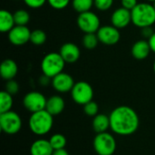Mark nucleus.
<instances>
[{"label":"nucleus","mask_w":155,"mask_h":155,"mask_svg":"<svg viewBox=\"0 0 155 155\" xmlns=\"http://www.w3.org/2000/svg\"><path fill=\"white\" fill-rule=\"evenodd\" d=\"M111 23L118 29H124L132 23L131 11L121 6L116 8L111 15Z\"/></svg>","instance_id":"nucleus-13"},{"label":"nucleus","mask_w":155,"mask_h":155,"mask_svg":"<svg viewBox=\"0 0 155 155\" xmlns=\"http://www.w3.org/2000/svg\"><path fill=\"white\" fill-rule=\"evenodd\" d=\"M114 5V0H94V7L99 11H107Z\"/></svg>","instance_id":"nucleus-28"},{"label":"nucleus","mask_w":155,"mask_h":155,"mask_svg":"<svg viewBox=\"0 0 155 155\" xmlns=\"http://www.w3.org/2000/svg\"><path fill=\"white\" fill-rule=\"evenodd\" d=\"M39 83H40L42 85L46 86V85H48L50 83H52V78H50V77H48V76L43 74V75L40 77V79H39Z\"/></svg>","instance_id":"nucleus-34"},{"label":"nucleus","mask_w":155,"mask_h":155,"mask_svg":"<svg viewBox=\"0 0 155 155\" xmlns=\"http://www.w3.org/2000/svg\"><path fill=\"white\" fill-rule=\"evenodd\" d=\"M75 82L73 76L67 73L62 72L59 74L52 78V86L53 88L60 94H65L72 91Z\"/></svg>","instance_id":"nucleus-12"},{"label":"nucleus","mask_w":155,"mask_h":155,"mask_svg":"<svg viewBox=\"0 0 155 155\" xmlns=\"http://www.w3.org/2000/svg\"><path fill=\"white\" fill-rule=\"evenodd\" d=\"M17 73H18V66L17 64L13 59L7 58L2 62L0 66V74L4 80L8 81V80L15 79Z\"/></svg>","instance_id":"nucleus-18"},{"label":"nucleus","mask_w":155,"mask_h":155,"mask_svg":"<svg viewBox=\"0 0 155 155\" xmlns=\"http://www.w3.org/2000/svg\"><path fill=\"white\" fill-rule=\"evenodd\" d=\"M92 126L96 134L105 133L110 129V118L109 115L104 114H98L95 115L92 122Z\"/></svg>","instance_id":"nucleus-19"},{"label":"nucleus","mask_w":155,"mask_h":155,"mask_svg":"<svg viewBox=\"0 0 155 155\" xmlns=\"http://www.w3.org/2000/svg\"><path fill=\"white\" fill-rule=\"evenodd\" d=\"M100 43L99 38L96 35V33H89V34H84L82 39V44L85 49L92 50L94 49L98 44Z\"/></svg>","instance_id":"nucleus-23"},{"label":"nucleus","mask_w":155,"mask_h":155,"mask_svg":"<svg viewBox=\"0 0 155 155\" xmlns=\"http://www.w3.org/2000/svg\"><path fill=\"white\" fill-rule=\"evenodd\" d=\"M46 34L41 30V29H35L31 31V37H30V42L36 46L43 45L46 42Z\"/></svg>","instance_id":"nucleus-25"},{"label":"nucleus","mask_w":155,"mask_h":155,"mask_svg":"<svg viewBox=\"0 0 155 155\" xmlns=\"http://www.w3.org/2000/svg\"><path fill=\"white\" fill-rule=\"evenodd\" d=\"M9 42L15 46H21L30 42L31 31L27 25H15L7 33Z\"/></svg>","instance_id":"nucleus-11"},{"label":"nucleus","mask_w":155,"mask_h":155,"mask_svg":"<svg viewBox=\"0 0 155 155\" xmlns=\"http://www.w3.org/2000/svg\"><path fill=\"white\" fill-rule=\"evenodd\" d=\"M65 62L61 54L56 52H51L45 54L41 61V71L43 74L53 78L60 73L64 72Z\"/></svg>","instance_id":"nucleus-4"},{"label":"nucleus","mask_w":155,"mask_h":155,"mask_svg":"<svg viewBox=\"0 0 155 155\" xmlns=\"http://www.w3.org/2000/svg\"><path fill=\"white\" fill-rule=\"evenodd\" d=\"M153 33L154 31H153V26H146V27L141 28V35L146 40H148L153 35Z\"/></svg>","instance_id":"nucleus-33"},{"label":"nucleus","mask_w":155,"mask_h":155,"mask_svg":"<svg viewBox=\"0 0 155 155\" xmlns=\"http://www.w3.org/2000/svg\"><path fill=\"white\" fill-rule=\"evenodd\" d=\"M100 43L104 45H114L121 38V34L118 28L113 25H102L96 33Z\"/></svg>","instance_id":"nucleus-10"},{"label":"nucleus","mask_w":155,"mask_h":155,"mask_svg":"<svg viewBox=\"0 0 155 155\" xmlns=\"http://www.w3.org/2000/svg\"><path fill=\"white\" fill-rule=\"evenodd\" d=\"M22 119L20 115L15 111H8L0 114V129L8 135H14L19 133L22 128Z\"/></svg>","instance_id":"nucleus-6"},{"label":"nucleus","mask_w":155,"mask_h":155,"mask_svg":"<svg viewBox=\"0 0 155 155\" xmlns=\"http://www.w3.org/2000/svg\"><path fill=\"white\" fill-rule=\"evenodd\" d=\"M47 99L40 92L32 91L27 93L23 98L24 107L31 114L45 109Z\"/></svg>","instance_id":"nucleus-9"},{"label":"nucleus","mask_w":155,"mask_h":155,"mask_svg":"<svg viewBox=\"0 0 155 155\" xmlns=\"http://www.w3.org/2000/svg\"><path fill=\"white\" fill-rule=\"evenodd\" d=\"M78 28L84 34L97 33L101 27L99 16L93 11H87L78 15L76 19Z\"/></svg>","instance_id":"nucleus-8"},{"label":"nucleus","mask_w":155,"mask_h":155,"mask_svg":"<svg viewBox=\"0 0 155 155\" xmlns=\"http://www.w3.org/2000/svg\"><path fill=\"white\" fill-rule=\"evenodd\" d=\"M146 2H149V3H154L155 0H145Z\"/></svg>","instance_id":"nucleus-37"},{"label":"nucleus","mask_w":155,"mask_h":155,"mask_svg":"<svg viewBox=\"0 0 155 155\" xmlns=\"http://www.w3.org/2000/svg\"><path fill=\"white\" fill-rule=\"evenodd\" d=\"M15 25L14 14L3 9L0 11V31L2 33H8Z\"/></svg>","instance_id":"nucleus-20"},{"label":"nucleus","mask_w":155,"mask_h":155,"mask_svg":"<svg viewBox=\"0 0 155 155\" xmlns=\"http://www.w3.org/2000/svg\"><path fill=\"white\" fill-rule=\"evenodd\" d=\"M153 5H154V8H155V2L154 3H153Z\"/></svg>","instance_id":"nucleus-39"},{"label":"nucleus","mask_w":155,"mask_h":155,"mask_svg":"<svg viewBox=\"0 0 155 155\" xmlns=\"http://www.w3.org/2000/svg\"><path fill=\"white\" fill-rule=\"evenodd\" d=\"M53 125L54 116L45 109L31 114L28 120L30 131L37 136H44L47 134L52 130Z\"/></svg>","instance_id":"nucleus-3"},{"label":"nucleus","mask_w":155,"mask_h":155,"mask_svg":"<svg viewBox=\"0 0 155 155\" xmlns=\"http://www.w3.org/2000/svg\"><path fill=\"white\" fill-rule=\"evenodd\" d=\"M54 151L49 140L43 138L35 140L30 147L31 155H53Z\"/></svg>","instance_id":"nucleus-17"},{"label":"nucleus","mask_w":155,"mask_h":155,"mask_svg":"<svg viewBox=\"0 0 155 155\" xmlns=\"http://www.w3.org/2000/svg\"><path fill=\"white\" fill-rule=\"evenodd\" d=\"M72 0H47L48 5L55 10H63L70 4Z\"/></svg>","instance_id":"nucleus-29"},{"label":"nucleus","mask_w":155,"mask_h":155,"mask_svg":"<svg viewBox=\"0 0 155 155\" xmlns=\"http://www.w3.org/2000/svg\"><path fill=\"white\" fill-rule=\"evenodd\" d=\"M94 150L98 155H113L116 151V141L108 132L97 134L93 142Z\"/></svg>","instance_id":"nucleus-5"},{"label":"nucleus","mask_w":155,"mask_h":155,"mask_svg":"<svg viewBox=\"0 0 155 155\" xmlns=\"http://www.w3.org/2000/svg\"><path fill=\"white\" fill-rule=\"evenodd\" d=\"M24 2L28 7L36 9L42 7L45 3H47V0H24Z\"/></svg>","instance_id":"nucleus-31"},{"label":"nucleus","mask_w":155,"mask_h":155,"mask_svg":"<svg viewBox=\"0 0 155 155\" xmlns=\"http://www.w3.org/2000/svg\"><path fill=\"white\" fill-rule=\"evenodd\" d=\"M70 93L73 101L79 105H84L93 101L94 98V89L92 85L85 81L75 83Z\"/></svg>","instance_id":"nucleus-7"},{"label":"nucleus","mask_w":155,"mask_h":155,"mask_svg":"<svg viewBox=\"0 0 155 155\" xmlns=\"http://www.w3.org/2000/svg\"><path fill=\"white\" fill-rule=\"evenodd\" d=\"M59 54L64 60L66 64H74L77 62L81 55V51L79 46L72 42H67L63 44L59 50Z\"/></svg>","instance_id":"nucleus-14"},{"label":"nucleus","mask_w":155,"mask_h":155,"mask_svg":"<svg viewBox=\"0 0 155 155\" xmlns=\"http://www.w3.org/2000/svg\"><path fill=\"white\" fill-rule=\"evenodd\" d=\"M49 142L53 147V149L54 151L56 150H61V149H64L67 143V140L65 138V136L62 134H53L50 139Z\"/></svg>","instance_id":"nucleus-24"},{"label":"nucleus","mask_w":155,"mask_h":155,"mask_svg":"<svg viewBox=\"0 0 155 155\" xmlns=\"http://www.w3.org/2000/svg\"><path fill=\"white\" fill-rule=\"evenodd\" d=\"M14 104L13 95L6 91H2L0 93V114L11 111Z\"/></svg>","instance_id":"nucleus-21"},{"label":"nucleus","mask_w":155,"mask_h":155,"mask_svg":"<svg viewBox=\"0 0 155 155\" xmlns=\"http://www.w3.org/2000/svg\"><path fill=\"white\" fill-rule=\"evenodd\" d=\"M53 155H70L69 153L65 150V149H61V150H56L54 151Z\"/></svg>","instance_id":"nucleus-36"},{"label":"nucleus","mask_w":155,"mask_h":155,"mask_svg":"<svg viewBox=\"0 0 155 155\" xmlns=\"http://www.w3.org/2000/svg\"><path fill=\"white\" fill-rule=\"evenodd\" d=\"M148 42H149V45L151 46L152 52H153L155 54V32L153 33V35L148 39Z\"/></svg>","instance_id":"nucleus-35"},{"label":"nucleus","mask_w":155,"mask_h":155,"mask_svg":"<svg viewBox=\"0 0 155 155\" xmlns=\"http://www.w3.org/2000/svg\"><path fill=\"white\" fill-rule=\"evenodd\" d=\"M138 5V0H121V6L132 11Z\"/></svg>","instance_id":"nucleus-32"},{"label":"nucleus","mask_w":155,"mask_h":155,"mask_svg":"<svg viewBox=\"0 0 155 155\" xmlns=\"http://www.w3.org/2000/svg\"><path fill=\"white\" fill-rule=\"evenodd\" d=\"M5 91H6L7 93H9L12 95L16 94L18 93V91H19V84H18V83L15 79L6 81L5 85Z\"/></svg>","instance_id":"nucleus-30"},{"label":"nucleus","mask_w":155,"mask_h":155,"mask_svg":"<svg viewBox=\"0 0 155 155\" xmlns=\"http://www.w3.org/2000/svg\"><path fill=\"white\" fill-rule=\"evenodd\" d=\"M151 52H152L151 46L149 45L148 40L146 39H141L136 41L133 45L131 49V54L133 57L139 61L146 59Z\"/></svg>","instance_id":"nucleus-15"},{"label":"nucleus","mask_w":155,"mask_h":155,"mask_svg":"<svg viewBox=\"0 0 155 155\" xmlns=\"http://www.w3.org/2000/svg\"><path fill=\"white\" fill-rule=\"evenodd\" d=\"M110 129L120 136L134 134L139 128L140 119L138 114L130 106L120 105L114 108L110 115Z\"/></svg>","instance_id":"nucleus-1"},{"label":"nucleus","mask_w":155,"mask_h":155,"mask_svg":"<svg viewBox=\"0 0 155 155\" xmlns=\"http://www.w3.org/2000/svg\"><path fill=\"white\" fill-rule=\"evenodd\" d=\"M14 14L15 25H27L30 21V15L25 9H18Z\"/></svg>","instance_id":"nucleus-26"},{"label":"nucleus","mask_w":155,"mask_h":155,"mask_svg":"<svg viewBox=\"0 0 155 155\" xmlns=\"http://www.w3.org/2000/svg\"><path fill=\"white\" fill-rule=\"evenodd\" d=\"M72 5L78 14H81L91 11L94 6V0H72Z\"/></svg>","instance_id":"nucleus-22"},{"label":"nucleus","mask_w":155,"mask_h":155,"mask_svg":"<svg viewBox=\"0 0 155 155\" xmlns=\"http://www.w3.org/2000/svg\"><path fill=\"white\" fill-rule=\"evenodd\" d=\"M153 71H154V73H155V61H154V63H153Z\"/></svg>","instance_id":"nucleus-38"},{"label":"nucleus","mask_w":155,"mask_h":155,"mask_svg":"<svg viewBox=\"0 0 155 155\" xmlns=\"http://www.w3.org/2000/svg\"><path fill=\"white\" fill-rule=\"evenodd\" d=\"M64 108H65V102L62 96L55 94L47 98L45 110L53 116L61 114L64 112Z\"/></svg>","instance_id":"nucleus-16"},{"label":"nucleus","mask_w":155,"mask_h":155,"mask_svg":"<svg viewBox=\"0 0 155 155\" xmlns=\"http://www.w3.org/2000/svg\"><path fill=\"white\" fill-rule=\"evenodd\" d=\"M132 23L141 28L146 26H153L155 24V8L153 3L143 2L131 11Z\"/></svg>","instance_id":"nucleus-2"},{"label":"nucleus","mask_w":155,"mask_h":155,"mask_svg":"<svg viewBox=\"0 0 155 155\" xmlns=\"http://www.w3.org/2000/svg\"><path fill=\"white\" fill-rule=\"evenodd\" d=\"M84 112L86 115L94 117L99 114V106L94 101H91L84 105Z\"/></svg>","instance_id":"nucleus-27"}]
</instances>
